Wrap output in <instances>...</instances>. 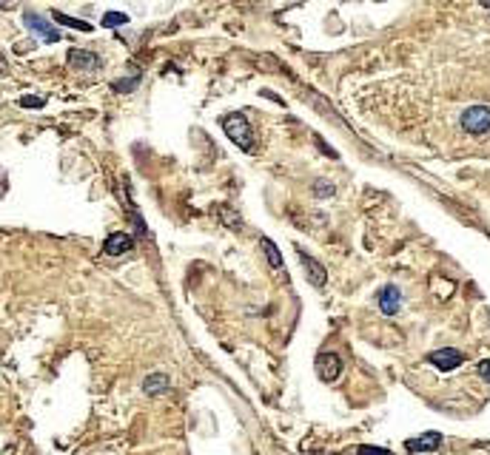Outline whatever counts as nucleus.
<instances>
[{"instance_id": "obj_1", "label": "nucleus", "mask_w": 490, "mask_h": 455, "mask_svg": "<svg viewBox=\"0 0 490 455\" xmlns=\"http://www.w3.org/2000/svg\"><path fill=\"white\" fill-rule=\"evenodd\" d=\"M220 123H223V131L228 134V139H231L237 148H243V151H248V154H254V148H257V142H254V128H251V123H248L243 114H228V117H223Z\"/></svg>"}, {"instance_id": "obj_2", "label": "nucleus", "mask_w": 490, "mask_h": 455, "mask_svg": "<svg viewBox=\"0 0 490 455\" xmlns=\"http://www.w3.org/2000/svg\"><path fill=\"white\" fill-rule=\"evenodd\" d=\"M459 125L465 134L484 137L490 131V106H467L459 117Z\"/></svg>"}, {"instance_id": "obj_3", "label": "nucleus", "mask_w": 490, "mask_h": 455, "mask_svg": "<svg viewBox=\"0 0 490 455\" xmlns=\"http://www.w3.org/2000/svg\"><path fill=\"white\" fill-rule=\"evenodd\" d=\"M428 364H434V367L442 370V373H451V370H456L459 364H465V353L456 350V347H442V350L428 353Z\"/></svg>"}, {"instance_id": "obj_4", "label": "nucleus", "mask_w": 490, "mask_h": 455, "mask_svg": "<svg viewBox=\"0 0 490 455\" xmlns=\"http://www.w3.org/2000/svg\"><path fill=\"white\" fill-rule=\"evenodd\" d=\"M23 20H26V26H29V29L43 40V43H57V40H60V32H57V29H54L43 15H37V12H26Z\"/></svg>"}, {"instance_id": "obj_5", "label": "nucleus", "mask_w": 490, "mask_h": 455, "mask_svg": "<svg viewBox=\"0 0 490 455\" xmlns=\"http://www.w3.org/2000/svg\"><path fill=\"white\" fill-rule=\"evenodd\" d=\"M317 375L322 382H336L342 375V359L336 353H319L317 356Z\"/></svg>"}, {"instance_id": "obj_6", "label": "nucleus", "mask_w": 490, "mask_h": 455, "mask_svg": "<svg viewBox=\"0 0 490 455\" xmlns=\"http://www.w3.org/2000/svg\"><path fill=\"white\" fill-rule=\"evenodd\" d=\"M376 305H379V311L385 316H396L399 308H402V290L396 285H385L379 290V296H376Z\"/></svg>"}, {"instance_id": "obj_7", "label": "nucleus", "mask_w": 490, "mask_h": 455, "mask_svg": "<svg viewBox=\"0 0 490 455\" xmlns=\"http://www.w3.org/2000/svg\"><path fill=\"white\" fill-rule=\"evenodd\" d=\"M66 60H68V66H72V68H80V71H97L103 66L100 57L94 51H86V49H68Z\"/></svg>"}, {"instance_id": "obj_8", "label": "nucleus", "mask_w": 490, "mask_h": 455, "mask_svg": "<svg viewBox=\"0 0 490 455\" xmlns=\"http://www.w3.org/2000/svg\"><path fill=\"white\" fill-rule=\"evenodd\" d=\"M442 447V435L439 432H425V435H419V438H408L405 441V449L408 452H434Z\"/></svg>"}, {"instance_id": "obj_9", "label": "nucleus", "mask_w": 490, "mask_h": 455, "mask_svg": "<svg viewBox=\"0 0 490 455\" xmlns=\"http://www.w3.org/2000/svg\"><path fill=\"white\" fill-rule=\"evenodd\" d=\"M131 245H134V239H131L128 234L117 231V234H109V237H106L103 251H106L109 256H123V254H128V251H131Z\"/></svg>"}, {"instance_id": "obj_10", "label": "nucleus", "mask_w": 490, "mask_h": 455, "mask_svg": "<svg viewBox=\"0 0 490 455\" xmlns=\"http://www.w3.org/2000/svg\"><path fill=\"white\" fill-rule=\"evenodd\" d=\"M169 387H171V382H169L166 373H152V375L143 378V393L146 396H163V393H169Z\"/></svg>"}, {"instance_id": "obj_11", "label": "nucleus", "mask_w": 490, "mask_h": 455, "mask_svg": "<svg viewBox=\"0 0 490 455\" xmlns=\"http://www.w3.org/2000/svg\"><path fill=\"white\" fill-rule=\"evenodd\" d=\"M300 262L305 265V270H308V279H311V285L314 287H322L325 282H328V273H325V268L317 262V259H311L305 251H300Z\"/></svg>"}, {"instance_id": "obj_12", "label": "nucleus", "mask_w": 490, "mask_h": 455, "mask_svg": "<svg viewBox=\"0 0 490 455\" xmlns=\"http://www.w3.org/2000/svg\"><path fill=\"white\" fill-rule=\"evenodd\" d=\"M51 18H54L57 23H63V26H72V29H78V32H92V23L78 20V18H68V15H63V12H51Z\"/></svg>"}, {"instance_id": "obj_13", "label": "nucleus", "mask_w": 490, "mask_h": 455, "mask_svg": "<svg viewBox=\"0 0 490 455\" xmlns=\"http://www.w3.org/2000/svg\"><path fill=\"white\" fill-rule=\"evenodd\" d=\"M342 455H393V452L385 449V447H368V444H362V447H354V449H345Z\"/></svg>"}, {"instance_id": "obj_14", "label": "nucleus", "mask_w": 490, "mask_h": 455, "mask_svg": "<svg viewBox=\"0 0 490 455\" xmlns=\"http://www.w3.org/2000/svg\"><path fill=\"white\" fill-rule=\"evenodd\" d=\"M262 251H265V256H268V262H271V268H283V256H279V251H276V245L271 242V239H262Z\"/></svg>"}, {"instance_id": "obj_15", "label": "nucleus", "mask_w": 490, "mask_h": 455, "mask_svg": "<svg viewBox=\"0 0 490 455\" xmlns=\"http://www.w3.org/2000/svg\"><path fill=\"white\" fill-rule=\"evenodd\" d=\"M125 23H128V15H123V12H106L103 15V26L106 29H120Z\"/></svg>"}, {"instance_id": "obj_16", "label": "nucleus", "mask_w": 490, "mask_h": 455, "mask_svg": "<svg viewBox=\"0 0 490 455\" xmlns=\"http://www.w3.org/2000/svg\"><path fill=\"white\" fill-rule=\"evenodd\" d=\"M333 194H336V185H331L328 180H319V182L314 185V197H319V199H322V197H333Z\"/></svg>"}, {"instance_id": "obj_17", "label": "nucleus", "mask_w": 490, "mask_h": 455, "mask_svg": "<svg viewBox=\"0 0 490 455\" xmlns=\"http://www.w3.org/2000/svg\"><path fill=\"white\" fill-rule=\"evenodd\" d=\"M20 106H23V108H43V106H46V100H43V97H23V100H20Z\"/></svg>"}, {"instance_id": "obj_18", "label": "nucleus", "mask_w": 490, "mask_h": 455, "mask_svg": "<svg viewBox=\"0 0 490 455\" xmlns=\"http://www.w3.org/2000/svg\"><path fill=\"white\" fill-rule=\"evenodd\" d=\"M476 370H479V375L484 378V382L490 385V359H482V361L476 364Z\"/></svg>"}, {"instance_id": "obj_19", "label": "nucleus", "mask_w": 490, "mask_h": 455, "mask_svg": "<svg viewBox=\"0 0 490 455\" xmlns=\"http://www.w3.org/2000/svg\"><path fill=\"white\" fill-rule=\"evenodd\" d=\"M137 80H140V77H137ZM137 80H117V83H114V89H117V92H128V89H134V86H137Z\"/></svg>"}, {"instance_id": "obj_20", "label": "nucleus", "mask_w": 490, "mask_h": 455, "mask_svg": "<svg viewBox=\"0 0 490 455\" xmlns=\"http://www.w3.org/2000/svg\"><path fill=\"white\" fill-rule=\"evenodd\" d=\"M0 71H6V63H4V57H0Z\"/></svg>"}]
</instances>
